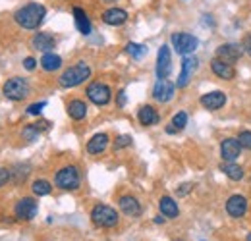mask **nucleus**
<instances>
[{"label":"nucleus","instance_id":"obj_13","mask_svg":"<svg viewBox=\"0 0 251 241\" xmlns=\"http://www.w3.org/2000/svg\"><path fill=\"white\" fill-rule=\"evenodd\" d=\"M226 212L232 218H242L248 212V199L244 195H232L226 201Z\"/></svg>","mask_w":251,"mask_h":241},{"label":"nucleus","instance_id":"obj_25","mask_svg":"<svg viewBox=\"0 0 251 241\" xmlns=\"http://www.w3.org/2000/svg\"><path fill=\"white\" fill-rule=\"evenodd\" d=\"M220 170H222L232 181H240L246 176L244 168H242L240 164H236V162H222V164H220Z\"/></svg>","mask_w":251,"mask_h":241},{"label":"nucleus","instance_id":"obj_41","mask_svg":"<svg viewBox=\"0 0 251 241\" xmlns=\"http://www.w3.org/2000/svg\"><path fill=\"white\" fill-rule=\"evenodd\" d=\"M248 241H251V234H250V236H248Z\"/></svg>","mask_w":251,"mask_h":241},{"label":"nucleus","instance_id":"obj_38","mask_svg":"<svg viewBox=\"0 0 251 241\" xmlns=\"http://www.w3.org/2000/svg\"><path fill=\"white\" fill-rule=\"evenodd\" d=\"M164 218H166V216H157V218H155V224H162Z\"/></svg>","mask_w":251,"mask_h":241},{"label":"nucleus","instance_id":"obj_18","mask_svg":"<svg viewBox=\"0 0 251 241\" xmlns=\"http://www.w3.org/2000/svg\"><path fill=\"white\" fill-rule=\"evenodd\" d=\"M242 54H244V50H242L238 45H232V43L220 45L219 48H217V58H220V60H224V62H230V64L240 60Z\"/></svg>","mask_w":251,"mask_h":241},{"label":"nucleus","instance_id":"obj_16","mask_svg":"<svg viewBox=\"0 0 251 241\" xmlns=\"http://www.w3.org/2000/svg\"><path fill=\"white\" fill-rule=\"evenodd\" d=\"M31 45L35 50H41V52H50L56 45V39L50 35V33H45V31H39L35 33L31 39Z\"/></svg>","mask_w":251,"mask_h":241},{"label":"nucleus","instance_id":"obj_29","mask_svg":"<svg viewBox=\"0 0 251 241\" xmlns=\"http://www.w3.org/2000/svg\"><path fill=\"white\" fill-rule=\"evenodd\" d=\"M126 52H127L129 56H133V58H141V56L147 54V47H143V45H139V43H127Z\"/></svg>","mask_w":251,"mask_h":241},{"label":"nucleus","instance_id":"obj_32","mask_svg":"<svg viewBox=\"0 0 251 241\" xmlns=\"http://www.w3.org/2000/svg\"><path fill=\"white\" fill-rule=\"evenodd\" d=\"M131 145V137L129 135H120L116 141H114V149H124V147H129Z\"/></svg>","mask_w":251,"mask_h":241},{"label":"nucleus","instance_id":"obj_26","mask_svg":"<svg viewBox=\"0 0 251 241\" xmlns=\"http://www.w3.org/2000/svg\"><path fill=\"white\" fill-rule=\"evenodd\" d=\"M60 66H62V58H60L58 54H52V52H45V54H43V58H41V68H43L45 72H56V70H60Z\"/></svg>","mask_w":251,"mask_h":241},{"label":"nucleus","instance_id":"obj_36","mask_svg":"<svg viewBox=\"0 0 251 241\" xmlns=\"http://www.w3.org/2000/svg\"><path fill=\"white\" fill-rule=\"evenodd\" d=\"M191 187H193L191 183H184V187H180V189H178V195H180V197H184V195H188L189 191H191Z\"/></svg>","mask_w":251,"mask_h":241},{"label":"nucleus","instance_id":"obj_30","mask_svg":"<svg viewBox=\"0 0 251 241\" xmlns=\"http://www.w3.org/2000/svg\"><path fill=\"white\" fill-rule=\"evenodd\" d=\"M22 135H24V139H27V141H37L39 139V127L33 123V125H25L24 127V131H22Z\"/></svg>","mask_w":251,"mask_h":241},{"label":"nucleus","instance_id":"obj_10","mask_svg":"<svg viewBox=\"0 0 251 241\" xmlns=\"http://www.w3.org/2000/svg\"><path fill=\"white\" fill-rule=\"evenodd\" d=\"M14 214H16L18 220H33L37 216V201L31 197L20 199L14 207Z\"/></svg>","mask_w":251,"mask_h":241},{"label":"nucleus","instance_id":"obj_19","mask_svg":"<svg viewBox=\"0 0 251 241\" xmlns=\"http://www.w3.org/2000/svg\"><path fill=\"white\" fill-rule=\"evenodd\" d=\"M118 207H120V211L124 212L126 216H131V218H135V216L141 214V205H139V201H137L135 197H131V195H122V197L118 199Z\"/></svg>","mask_w":251,"mask_h":241},{"label":"nucleus","instance_id":"obj_23","mask_svg":"<svg viewBox=\"0 0 251 241\" xmlns=\"http://www.w3.org/2000/svg\"><path fill=\"white\" fill-rule=\"evenodd\" d=\"M158 209H160V214L162 216H166V218H178V214H180V209H178V203L172 199V197H168V195H164V197H160V201H158Z\"/></svg>","mask_w":251,"mask_h":241},{"label":"nucleus","instance_id":"obj_5","mask_svg":"<svg viewBox=\"0 0 251 241\" xmlns=\"http://www.w3.org/2000/svg\"><path fill=\"white\" fill-rule=\"evenodd\" d=\"M170 41H172L174 50H176L178 54H182V56L193 54V52L197 50V47H199L197 37L191 35V33H174V35L170 37Z\"/></svg>","mask_w":251,"mask_h":241},{"label":"nucleus","instance_id":"obj_2","mask_svg":"<svg viewBox=\"0 0 251 241\" xmlns=\"http://www.w3.org/2000/svg\"><path fill=\"white\" fill-rule=\"evenodd\" d=\"M89 77H91V68L87 66V62L79 60L75 66H70L68 70H64L62 75L58 77V83L64 89H72L85 83Z\"/></svg>","mask_w":251,"mask_h":241},{"label":"nucleus","instance_id":"obj_15","mask_svg":"<svg viewBox=\"0 0 251 241\" xmlns=\"http://www.w3.org/2000/svg\"><path fill=\"white\" fill-rule=\"evenodd\" d=\"M211 70H213V73H215L217 77L224 79V81H232V79L236 77V68H234V64L220 60V58H213V60H211Z\"/></svg>","mask_w":251,"mask_h":241},{"label":"nucleus","instance_id":"obj_4","mask_svg":"<svg viewBox=\"0 0 251 241\" xmlns=\"http://www.w3.org/2000/svg\"><path fill=\"white\" fill-rule=\"evenodd\" d=\"M91 220L97 228H114V226H118L120 216L108 205H95L91 211Z\"/></svg>","mask_w":251,"mask_h":241},{"label":"nucleus","instance_id":"obj_28","mask_svg":"<svg viewBox=\"0 0 251 241\" xmlns=\"http://www.w3.org/2000/svg\"><path fill=\"white\" fill-rule=\"evenodd\" d=\"M31 191L37 197H45V195H50L52 185H50V181H47V180H35L31 185Z\"/></svg>","mask_w":251,"mask_h":241},{"label":"nucleus","instance_id":"obj_12","mask_svg":"<svg viewBox=\"0 0 251 241\" xmlns=\"http://www.w3.org/2000/svg\"><path fill=\"white\" fill-rule=\"evenodd\" d=\"M174 91H176V85L168 79H158L153 87V98L157 102H170L174 98Z\"/></svg>","mask_w":251,"mask_h":241},{"label":"nucleus","instance_id":"obj_17","mask_svg":"<svg viewBox=\"0 0 251 241\" xmlns=\"http://www.w3.org/2000/svg\"><path fill=\"white\" fill-rule=\"evenodd\" d=\"M102 22L106 25H112V27H118V25H124L127 22V12L124 8H108L102 12Z\"/></svg>","mask_w":251,"mask_h":241},{"label":"nucleus","instance_id":"obj_20","mask_svg":"<svg viewBox=\"0 0 251 241\" xmlns=\"http://www.w3.org/2000/svg\"><path fill=\"white\" fill-rule=\"evenodd\" d=\"M137 120H139L141 125H157L158 121H160V116H158L157 108H153L151 104H145V106L139 108Z\"/></svg>","mask_w":251,"mask_h":241},{"label":"nucleus","instance_id":"obj_33","mask_svg":"<svg viewBox=\"0 0 251 241\" xmlns=\"http://www.w3.org/2000/svg\"><path fill=\"white\" fill-rule=\"evenodd\" d=\"M47 106V102H33L31 106L27 108V114H31V116H39L41 114V110Z\"/></svg>","mask_w":251,"mask_h":241},{"label":"nucleus","instance_id":"obj_7","mask_svg":"<svg viewBox=\"0 0 251 241\" xmlns=\"http://www.w3.org/2000/svg\"><path fill=\"white\" fill-rule=\"evenodd\" d=\"M85 93H87V98L93 104H97V106H106L110 102V98H112V91H110V87L106 83H102V81L89 83Z\"/></svg>","mask_w":251,"mask_h":241},{"label":"nucleus","instance_id":"obj_14","mask_svg":"<svg viewBox=\"0 0 251 241\" xmlns=\"http://www.w3.org/2000/svg\"><path fill=\"white\" fill-rule=\"evenodd\" d=\"M201 106L207 108V110H220L224 104H226V93L222 91H211V93H205L201 98H199Z\"/></svg>","mask_w":251,"mask_h":241},{"label":"nucleus","instance_id":"obj_34","mask_svg":"<svg viewBox=\"0 0 251 241\" xmlns=\"http://www.w3.org/2000/svg\"><path fill=\"white\" fill-rule=\"evenodd\" d=\"M10 176H12V174H10V170L0 168V187H2V185H6V183L10 181Z\"/></svg>","mask_w":251,"mask_h":241},{"label":"nucleus","instance_id":"obj_24","mask_svg":"<svg viewBox=\"0 0 251 241\" xmlns=\"http://www.w3.org/2000/svg\"><path fill=\"white\" fill-rule=\"evenodd\" d=\"M74 20H75V27H77V31H79L81 35H89V33L93 31V25H91V22H89L85 10H81L79 6L74 8Z\"/></svg>","mask_w":251,"mask_h":241},{"label":"nucleus","instance_id":"obj_31","mask_svg":"<svg viewBox=\"0 0 251 241\" xmlns=\"http://www.w3.org/2000/svg\"><path fill=\"white\" fill-rule=\"evenodd\" d=\"M238 141H240V145H242V149H248L251 151V131H240V135H238Z\"/></svg>","mask_w":251,"mask_h":241},{"label":"nucleus","instance_id":"obj_37","mask_svg":"<svg viewBox=\"0 0 251 241\" xmlns=\"http://www.w3.org/2000/svg\"><path fill=\"white\" fill-rule=\"evenodd\" d=\"M124 104H126V91H120V93H118V106L122 108Z\"/></svg>","mask_w":251,"mask_h":241},{"label":"nucleus","instance_id":"obj_40","mask_svg":"<svg viewBox=\"0 0 251 241\" xmlns=\"http://www.w3.org/2000/svg\"><path fill=\"white\" fill-rule=\"evenodd\" d=\"M246 48H248V52L251 54V45H250V47H246Z\"/></svg>","mask_w":251,"mask_h":241},{"label":"nucleus","instance_id":"obj_11","mask_svg":"<svg viewBox=\"0 0 251 241\" xmlns=\"http://www.w3.org/2000/svg\"><path fill=\"white\" fill-rule=\"evenodd\" d=\"M170 72H172V54H170V48L166 45H162L157 54V77L166 79L170 75Z\"/></svg>","mask_w":251,"mask_h":241},{"label":"nucleus","instance_id":"obj_1","mask_svg":"<svg viewBox=\"0 0 251 241\" xmlns=\"http://www.w3.org/2000/svg\"><path fill=\"white\" fill-rule=\"evenodd\" d=\"M45 16H47V8L43 4H37V2H31V4H25L24 8H20L14 16L16 24L24 29H37L43 22H45Z\"/></svg>","mask_w":251,"mask_h":241},{"label":"nucleus","instance_id":"obj_35","mask_svg":"<svg viewBox=\"0 0 251 241\" xmlns=\"http://www.w3.org/2000/svg\"><path fill=\"white\" fill-rule=\"evenodd\" d=\"M24 68H25L27 72H33V70L37 68V60L31 58V56H29V58H25V60H24Z\"/></svg>","mask_w":251,"mask_h":241},{"label":"nucleus","instance_id":"obj_3","mask_svg":"<svg viewBox=\"0 0 251 241\" xmlns=\"http://www.w3.org/2000/svg\"><path fill=\"white\" fill-rule=\"evenodd\" d=\"M54 185L62 191H75L81 185V176L75 166H64L54 174Z\"/></svg>","mask_w":251,"mask_h":241},{"label":"nucleus","instance_id":"obj_39","mask_svg":"<svg viewBox=\"0 0 251 241\" xmlns=\"http://www.w3.org/2000/svg\"><path fill=\"white\" fill-rule=\"evenodd\" d=\"M102 2H106V4H110V2H114V0H102Z\"/></svg>","mask_w":251,"mask_h":241},{"label":"nucleus","instance_id":"obj_21","mask_svg":"<svg viewBox=\"0 0 251 241\" xmlns=\"http://www.w3.org/2000/svg\"><path fill=\"white\" fill-rule=\"evenodd\" d=\"M68 116L72 118V120L79 121L83 120L85 116H87V104L81 100V98H72L70 102H68Z\"/></svg>","mask_w":251,"mask_h":241},{"label":"nucleus","instance_id":"obj_27","mask_svg":"<svg viewBox=\"0 0 251 241\" xmlns=\"http://www.w3.org/2000/svg\"><path fill=\"white\" fill-rule=\"evenodd\" d=\"M186 125H188V114H186V112H176L174 118H172V121H170V125L166 127V133L182 131Z\"/></svg>","mask_w":251,"mask_h":241},{"label":"nucleus","instance_id":"obj_8","mask_svg":"<svg viewBox=\"0 0 251 241\" xmlns=\"http://www.w3.org/2000/svg\"><path fill=\"white\" fill-rule=\"evenodd\" d=\"M197 68H199V60L195 58V56H184V60H182V70H180V77H178V81H176V87H180V89H184V87H188L189 81H191V75L197 72Z\"/></svg>","mask_w":251,"mask_h":241},{"label":"nucleus","instance_id":"obj_6","mask_svg":"<svg viewBox=\"0 0 251 241\" xmlns=\"http://www.w3.org/2000/svg\"><path fill=\"white\" fill-rule=\"evenodd\" d=\"M4 95L10 98V100H24L29 96V83L24 79V77H10L6 83H4Z\"/></svg>","mask_w":251,"mask_h":241},{"label":"nucleus","instance_id":"obj_22","mask_svg":"<svg viewBox=\"0 0 251 241\" xmlns=\"http://www.w3.org/2000/svg\"><path fill=\"white\" fill-rule=\"evenodd\" d=\"M108 141H110V137H108L106 133H97V135H93V137L89 139V143H87L85 149H87L89 154H100V152L106 151Z\"/></svg>","mask_w":251,"mask_h":241},{"label":"nucleus","instance_id":"obj_9","mask_svg":"<svg viewBox=\"0 0 251 241\" xmlns=\"http://www.w3.org/2000/svg\"><path fill=\"white\" fill-rule=\"evenodd\" d=\"M242 152V145L238 137H226L220 141V156L224 162H236Z\"/></svg>","mask_w":251,"mask_h":241}]
</instances>
